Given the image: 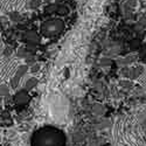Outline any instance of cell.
Wrapping results in <instances>:
<instances>
[{
  "label": "cell",
  "mask_w": 146,
  "mask_h": 146,
  "mask_svg": "<svg viewBox=\"0 0 146 146\" xmlns=\"http://www.w3.org/2000/svg\"><path fill=\"white\" fill-rule=\"evenodd\" d=\"M32 146H65V136L54 126H44L32 136Z\"/></svg>",
  "instance_id": "6da1fadb"
}]
</instances>
